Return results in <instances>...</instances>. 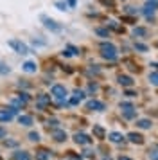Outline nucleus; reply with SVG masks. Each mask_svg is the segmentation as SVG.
Masks as SVG:
<instances>
[{
  "label": "nucleus",
  "instance_id": "nucleus-1",
  "mask_svg": "<svg viewBox=\"0 0 158 160\" xmlns=\"http://www.w3.org/2000/svg\"><path fill=\"white\" fill-rule=\"evenodd\" d=\"M67 88L63 85H54V87L50 88V97L54 99V101L59 104V106H63L65 102H67Z\"/></svg>",
  "mask_w": 158,
  "mask_h": 160
},
{
  "label": "nucleus",
  "instance_id": "nucleus-2",
  "mask_svg": "<svg viewBox=\"0 0 158 160\" xmlns=\"http://www.w3.org/2000/svg\"><path fill=\"white\" fill-rule=\"evenodd\" d=\"M101 56L108 61H115L117 59V49H115L113 43H110V42H102L101 43Z\"/></svg>",
  "mask_w": 158,
  "mask_h": 160
},
{
  "label": "nucleus",
  "instance_id": "nucleus-3",
  "mask_svg": "<svg viewBox=\"0 0 158 160\" xmlns=\"http://www.w3.org/2000/svg\"><path fill=\"white\" fill-rule=\"evenodd\" d=\"M16 112H18V110L13 108V106L2 108L0 110V122H9V121H13V117L16 115Z\"/></svg>",
  "mask_w": 158,
  "mask_h": 160
},
{
  "label": "nucleus",
  "instance_id": "nucleus-4",
  "mask_svg": "<svg viewBox=\"0 0 158 160\" xmlns=\"http://www.w3.org/2000/svg\"><path fill=\"white\" fill-rule=\"evenodd\" d=\"M42 22H43V25H45V27H47L49 31H52V32H59V31H61V25H59L56 20L49 18V16L43 15V16H42Z\"/></svg>",
  "mask_w": 158,
  "mask_h": 160
},
{
  "label": "nucleus",
  "instance_id": "nucleus-5",
  "mask_svg": "<svg viewBox=\"0 0 158 160\" xmlns=\"http://www.w3.org/2000/svg\"><path fill=\"white\" fill-rule=\"evenodd\" d=\"M7 45H9L11 49H14L18 54H29V47L23 43V42H20V40H11Z\"/></svg>",
  "mask_w": 158,
  "mask_h": 160
},
{
  "label": "nucleus",
  "instance_id": "nucleus-6",
  "mask_svg": "<svg viewBox=\"0 0 158 160\" xmlns=\"http://www.w3.org/2000/svg\"><path fill=\"white\" fill-rule=\"evenodd\" d=\"M104 108H106V104L104 102L97 101V99H92V101L86 102V110H95V112H104Z\"/></svg>",
  "mask_w": 158,
  "mask_h": 160
},
{
  "label": "nucleus",
  "instance_id": "nucleus-7",
  "mask_svg": "<svg viewBox=\"0 0 158 160\" xmlns=\"http://www.w3.org/2000/svg\"><path fill=\"white\" fill-rule=\"evenodd\" d=\"M74 142L79 144V146H86V144L92 142V138L88 137L86 133H76V135H74Z\"/></svg>",
  "mask_w": 158,
  "mask_h": 160
},
{
  "label": "nucleus",
  "instance_id": "nucleus-8",
  "mask_svg": "<svg viewBox=\"0 0 158 160\" xmlns=\"http://www.w3.org/2000/svg\"><path fill=\"white\" fill-rule=\"evenodd\" d=\"M50 95L47 94H42V95H38V99H36V104H38V108H45V106H49L50 104Z\"/></svg>",
  "mask_w": 158,
  "mask_h": 160
},
{
  "label": "nucleus",
  "instance_id": "nucleus-9",
  "mask_svg": "<svg viewBox=\"0 0 158 160\" xmlns=\"http://www.w3.org/2000/svg\"><path fill=\"white\" fill-rule=\"evenodd\" d=\"M117 81H119V85H121V87H124V88L133 87V83H135V81H133V78H129V76H122V74L117 78Z\"/></svg>",
  "mask_w": 158,
  "mask_h": 160
},
{
  "label": "nucleus",
  "instance_id": "nucleus-10",
  "mask_svg": "<svg viewBox=\"0 0 158 160\" xmlns=\"http://www.w3.org/2000/svg\"><path fill=\"white\" fill-rule=\"evenodd\" d=\"M83 97H85V92L83 90H76V94L70 97V101H68V104H72V106H76V104H79V102L83 101Z\"/></svg>",
  "mask_w": 158,
  "mask_h": 160
},
{
  "label": "nucleus",
  "instance_id": "nucleus-11",
  "mask_svg": "<svg viewBox=\"0 0 158 160\" xmlns=\"http://www.w3.org/2000/svg\"><path fill=\"white\" fill-rule=\"evenodd\" d=\"M22 70L23 72H29V74H34L38 70V65H36L34 61H25L23 65H22Z\"/></svg>",
  "mask_w": 158,
  "mask_h": 160
},
{
  "label": "nucleus",
  "instance_id": "nucleus-12",
  "mask_svg": "<svg viewBox=\"0 0 158 160\" xmlns=\"http://www.w3.org/2000/svg\"><path fill=\"white\" fill-rule=\"evenodd\" d=\"M128 138H129V142H133V144H144V137L140 133L131 131V133H128Z\"/></svg>",
  "mask_w": 158,
  "mask_h": 160
},
{
  "label": "nucleus",
  "instance_id": "nucleus-13",
  "mask_svg": "<svg viewBox=\"0 0 158 160\" xmlns=\"http://www.w3.org/2000/svg\"><path fill=\"white\" fill-rule=\"evenodd\" d=\"M13 160H31V155L27 151H22V149H16L13 153Z\"/></svg>",
  "mask_w": 158,
  "mask_h": 160
},
{
  "label": "nucleus",
  "instance_id": "nucleus-14",
  "mask_svg": "<svg viewBox=\"0 0 158 160\" xmlns=\"http://www.w3.org/2000/svg\"><path fill=\"white\" fill-rule=\"evenodd\" d=\"M52 137L56 142H65L67 140V133L63 130H52Z\"/></svg>",
  "mask_w": 158,
  "mask_h": 160
},
{
  "label": "nucleus",
  "instance_id": "nucleus-15",
  "mask_svg": "<svg viewBox=\"0 0 158 160\" xmlns=\"http://www.w3.org/2000/svg\"><path fill=\"white\" fill-rule=\"evenodd\" d=\"M108 138H110L111 142H115V144H119V142H122V140H124L122 133H119V131H111V133H108Z\"/></svg>",
  "mask_w": 158,
  "mask_h": 160
},
{
  "label": "nucleus",
  "instance_id": "nucleus-16",
  "mask_svg": "<svg viewBox=\"0 0 158 160\" xmlns=\"http://www.w3.org/2000/svg\"><path fill=\"white\" fill-rule=\"evenodd\" d=\"M18 122L22 124V126H32V117L31 115H18Z\"/></svg>",
  "mask_w": 158,
  "mask_h": 160
},
{
  "label": "nucleus",
  "instance_id": "nucleus-17",
  "mask_svg": "<svg viewBox=\"0 0 158 160\" xmlns=\"http://www.w3.org/2000/svg\"><path fill=\"white\" fill-rule=\"evenodd\" d=\"M136 126H138L140 130H149L151 126H153V122H151L149 119H138V121H136Z\"/></svg>",
  "mask_w": 158,
  "mask_h": 160
},
{
  "label": "nucleus",
  "instance_id": "nucleus-18",
  "mask_svg": "<svg viewBox=\"0 0 158 160\" xmlns=\"http://www.w3.org/2000/svg\"><path fill=\"white\" fill-rule=\"evenodd\" d=\"M133 36L135 38L147 36V29H146V27H135V29H133Z\"/></svg>",
  "mask_w": 158,
  "mask_h": 160
},
{
  "label": "nucleus",
  "instance_id": "nucleus-19",
  "mask_svg": "<svg viewBox=\"0 0 158 160\" xmlns=\"http://www.w3.org/2000/svg\"><path fill=\"white\" fill-rule=\"evenodd\" d=\"M50 158V153L45 151V149H42V151L36 153V160H49Z\"/></svg>",
  "mask_w": 158,
  "mask_h": 160
},
{
  "label": "nucleus",
  "instance_id": "nucleus-20",
  "mask_svg": "<svg viewBox=\"0 0 158 160\" xmlns=\"http://www.w3.org/2000/svg\"><path fill=\"white\" fill-rule=\"evenodd\" d=\"M121 110H122V113H124V112H131V110H135V106H133L131 102L124 101V102H121Z\"/></svg>",
  "mask_w": 158,
  "mask_h": 160
},
{
  "label": "nucleus",
  "instance_id": "nucleus-21",
  "mask_svg": "<svg viewBox=\"0 0 158 160\" xmlns=\"http://www.w3.org/2000/svg\"><path fill=\"white\" fill-rule=\"evenodd\" d=\"M9 72H11V68L7 67V63L0 59V74H2V76H6V74H9Z\"/></svg>",
  "mask_w": 158,
  "mask_h": 160
},
{
  "label": "nucleus",
  "instance_id": "nucleus-22",
  "mask_svg": "<svg viewBox=\"0 0 158 160\" xmlns=\"http://www.w3.org/2000/svg\"><path fill=\"white\" fill-rule=\"evenodd\" d=\"M95 34H99V36H102V38H108L110 36V31L104 29V27H97V29H95Z\"/></svg>",
  "mask_w": 158,
  "mask_h": 160
},
{
  "label": "nucleus",
  "instance_id": "nucleus-23",
  "mask_svg": "<svg viewBox=\"0 0 158 160\" xmlns=\"http://www.w3.org/2000/svg\"><path fill=\"white\" fill-rule=\"evenodd\" d=\"M93 133H95L97 138H104V130H102L101 126H93Z\"/></svg>",
  "mask_w": 158,
  "mask_h": 160
},
{
  "label": "nucleus",
  "instance_id": "nucleus-24",
  "mask_svg": "<svg viewBox=\"0 0 158 160\" xmlns=\"http://www.w3.org/2000/svg\"><path fill=\"white\" fill-rule=\"evenodd\" d=\"M149 83L151 85H155V87H158V72L149 74Z\"/></svg>",
  "mask_w": 158,
  "mask_h": 160
},
{
  "label": "nucleus",
  "instance_id": "nucleus-25",
  "mask_svg": "<svg viewBox=\"0 0 158 160\" xmlns=\"http://www.w3.org/2000/svg\"><path fill=\"white\" fill-rule=\"evenodd\" d=\"M122 117H124V119H135L136 117V110H131V112H124V113H122Z\"/></svg>",
  "mask_w": 158,
  "mask_h": 160
},
{
  "label": "nucleus",
  "instance_id": "nucleus-26",
  "mask_svg": "<svg viewBox=\"0 0 158 160\" xmlns=\"http://www.w3.org/2000/svg\"><path fill=\"white\" fill-rule=\"evenodd\" d=\"M29 140H31V142H38V140H40V133H38V131H31V133H29Z\"/></svg>",
  "mask_w": 158,
  "mask_h": 160
},
{
  "label": "nucleus",
  "instance_id": "nucleus-27",
  "mask_svg": "<svg viewBox=\"0 0 158 160\" xmlns=\"http://www.w3.org/2000/svg\"><path fill=\"white\" fill-rule=\"evenodd\" d=\"M147 45L146 43H135V51H138V52H147Z\"/></svg>",
  "mask_w": 158,
  "mask_h": 160
},
{
  "label": "nucleus",
  "instance_id": "nucleus-28",
  "mask_svg": "<svg viewBox=\"0 0 158 160\" xmlns=\"http://www.w3.org/2000/svg\"><path fill=\"white\" fill-rule=\"evenodd\" d=\"M56 8L59 9V11H67V9H68V6H67V2L59 0V2H56Z\"/></svg>",
  "mask_w": 158,
  "mask_h": 160
},
{
  "label": "nucleus",
  "instance_id": "nucleus-29",
  "mask_svg": "<svg viewBox=\"0 0 158 160\" xmlns=\"http://www.w3.org/2000/svg\"><path fill=\"white\" fill-rule=\"evenodd\" d=\"M57 126H59V121H57V119H52V121H49V130H50V128L54 130V128H57Z\"/></svg>",
  "mask_w": 158,
  "mask_h": 160
},
{
  "label": "nucleus",
  "instance_id": "nucleus-30",
  "mask_svg": "<svg viewBox=\"0 0 158 160\" xmlns=\"http://www.w3.org/2000/svg\"><path fill=\"white\" fill-rule=\"evenodd\" d=\"M149 158L151 160H158V149H151L149 151Z\"/></svg>",
  "mask_w": 158,
  "mask_h": 160
},
{
  "label": "nucleus",
  "instance_id": "nucleus-31",
  "mask_svg": "<svg viewBox=\"0 0 158 160\" xmlns=\"http://www.w3.org/2000/svg\"><path fill=\"white\" fill-rule=\"evenodd\" d=\"M124 94H126V97H135V95H136V92H133V90H129V88H128V90H126Z\"/></svg>",
  "mask_w": 158,
  "mask_h": 160
},
{
  "label": "nucleus",
  "instance_id": "nucleus-32",
  "mask_svg": "<svg viewBox=\"0 0 158 160\" xmlns=\"http://www.w3.org/2000/svg\"><path fill=\"white\" fill-rule=\"evenodd\" d=\"M7 135V131H6V128L4 126H0V138H4Z\"/></svg>",
  "mask_w": 158,
  "mask_h": 160
},
{
  "label": "nucleus",
  "instance_id": "nucleus-33",
  "mask_svg": "<svg viewBox=\"0 0 158 160\" xmlns=\"http://www.w3.org/2000/svg\"><path fill=\"white\" fill-rule=\"evenodd\" d=\"M68 51H72V54H76V56L79 54V51L76 49V47H72V45H68Z\"/></svg>",
  "mask_w": 158,
  "mask_h": 160
},
{
  "label": "nucleus",
  "instance_id": "nucleus-34",
  "mask_svg": "<svg viewBox=\"0 0 158 160\" xmlns=\"http://www.w3.org/2000/svg\"><path fill=\"white\" fill-rule=\"evenodd\" d=\"M126 13H128V15H135L136 11H135V8H126Z\"/></svg>",
  "mask_w": 158,
  "mask_h": 160
},
{
  "label": "nucleus",
  "instance_id": "nucleus-35",
  "mask_svg": "<svg viewBox=\"0 0 158 160\" xmlns=\"http://www.w3.org/2000/svg\"><path fill=\"white\" fill-rule=\"evenodd\" d=\"M67 6L68 8H76V0H67Z\"/></svg>",
  "mask_w": 158,
  "mask_h": 160
},
{
  "label": "nucleus",
  "instance_id": "nucleus-36",
  "mask_svg": "<svg viewBox=\"0 0 158 160\" xmlns=\"http://www.w3.org/2000/svg\"><path fill=\"white\" fill-rule=\"evenodd\" d=\"M6 146H9V148H14V146H16V142H13V140H7Z\"/></svg>",
  "mask_w": 158,
  "mask_h": 160
},
{
  "label": "nucleus",
  "instance_id": "nucleus-37",
  "mask_svg": "<svg viewBox=\"0 0 158 160\" xmlns=\"http://www.w3.org/2000/svg\"><path fill=\"white\" fill-rule=\"evenodd\" d=\"M119 160H133V158H129V157H122V155H121V157H119Z\"/></svg>",
  "mask_w": 158,
  "mask_h": 160
},
{
  "label": "nucleus",
  "instance_id": "nucleus-38",
  "mask_svg": "<svg viewBox=\"0 0 158 160\" xmlns=\"http://www.w3.org/2000/svg\"><path fill=\"white\" fill-rule=\"evenodd\" d=\"M102 4H108V6H111V0H101Z\"/></svg>",
  "mask_w": 158,
  "mask_h": 160
},
{
  "label": "nucleus",
  "instance_id": "nucleus-39",
  "mask_svg": "<svg viewBox=\"0 0 158 160\" xmlns=\"http://www.w3.org/2000/svg\"><path fill=\"white\" fill-rule=\"evenodd\" d=\"M151 67H155V68H156V70H158V63H153V65H151Z\"/></svg>",
  "mask_w": 158,
  "mask_h": 160
}]
</instances>
